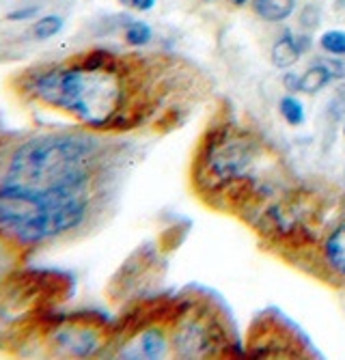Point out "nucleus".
<instances>
[{"instance_id":"f257e3e1","label":"nucleus","mask_w":345,"mask_h":360,"mask_svg":"<svg viewBox=\"0 0 345 360\" xmlns=\"http://www.w3.org/2000/svg\"><path fill=\"white\" fill-rule=\"evenodd\" d=\"M26 89L37 102L72 115L93 129L110 127L123 115V78L115 60L102 52L39 70L28 78Z\"/></svg>"},{"instance_id":"f03ea898","label":"nucleus","mask_w":345,"mask_h":360,"mask_svg":"<svg viewBox=\"0 0 345 360\" xmlns=\"http://www.w3.org/2000/svg\"><path fill=\"white\" fill-rule=\"evenodd\" d=\"M89 188L24 190L0 184V238L37 246L78 229L89 214Z\"/></svg>"},{"instance_id":"7ed1b4c3","label":"nucleus","mask_w":345,"mask_h":360,"mask_svg":"<svg viewBox=\"0 0 345 360\" xmlns=\"http://www.w3.org/2000/svg\"><path fill=\"white\" fill-rule=\"evenodd\" d=\"M93 147L80 136L48 134L20 145L7 167V186L24 190L89 188Z\"/></svg>"},{"instance_id":"20e7f679","label":"nucleus","mask_w":345,"mask_h":360,"mask_svg":"<svg viewBox=\"0 0 345 360\" xmlns=\"http://www.w3.org/2000/svg\"><path fill=\"white\" fill-rule=\"evenodd\" d=\"M50 341L58 354L76 356V358L93 356L102 347L100 330L93 328V326H89V323H78V321L60 323L58 328L50 335Z\"/></svg>"},{"instance_id":"39448f33","label":"nucleus","mask_w":345,"mask_h":360,"mask_svg":"<svg viewBox=\"0 0 345 360\" xmlns=\"http://www.w3.org/2000/svg\"><path fill=\"white\" fill-rule=\"evenodd\" d=\"M322 255H324V264H326V268H328L341 283H345V218L339 220V222L330 229V233H328L326 240H324Z\"/></svg>"},{"instance_id":"423d86ee","label":"nucleus","mask_w":345,"mask_h":360,"mask_svg":"<svg viewBox=\"0 0 345 360\" xmlns=\"http://www.w3.org/2000/svg\"><path fill=\"white\" fill-rule=\"evenodd\" d=\"M248 162L250 155L244 145H221V151L211 158L209 167L221 177H235L244 167H248Z\"/></svg>"},{"instance_id":"0eeeda50","label":"nucleus","mask_w":345,"mask_h":360,"mask_svg":"<svg viewBox=\"0 0 345 360\" xmlns=\"http://www.w3.org/2000/svg\"><path fill=\"white\" fill-rule=\"evenodd\" d=\"M175 349L181 356H199L201 352L207 349L209 345V337L205 335L203 326L199 323H185L179 328V333H175Z\"/></svg>"},{"instance_id":"6e6552de","label":"nucleus","mask_w":345,"mask_h":360,"mask_svg":"<svg viewBox=\"0 0 345 360\" xmlns=\"http://www.w3.org/2000/svg\"><path fill=\"white\" fill-rule=\"evenodd\" d=\"M250 7H253V13L259 20L268 24H280L287 22L296 13L298 0H253Z\"/></svg>"},{"instance_id":"1a4fd4ad","label":"nucleus","mask_w":345,"mask_h":360,"mask_svg":"<svg viewBox=\"0 0 345 360\" xmlns=\"http://www.w3.org/2000/svg\"><path fill=\"white\" fill-rule=\"evenodd\" d=\"M270 56H272V65L278 70H292L294 65L300 60L302 52H300V48L296 44V35L289 28L274 41Z\"/></svg>"},{"instance_id":"9d476101","label":"nucleus","mask_w":345,"mask_h":360,"mask_svg":"<svg viewBox=\"0 0 345 360\" xmlns=\"http://www.w3.org/2000/svg\"><path fill=\"white\" fill-rule=\"evenodd\" d=\"M332 74L330 70L326 68V63L320 60L315 65H311V68L300 74V93H306V95H315L320 93L322 89H326L330 82H332Z\"/></svg>"},{"instance_id":"9b49d317","label":"nucleus","mask_w":345,"mask_h":360,"mask_svg":"<svg viewBox=\"0 0 345 360\" xmlns=\"http://www.w3.org/2000/svg\"><path fill=\"white\" fill-rule=\"evenodd\" d=\"M138 347H141V356L145 358H162L169 349V341L160 328H149L141 335Z\"/></svg>"},{"instance_id":"f8f14e48","label":"nucleus","mask_w":345,"mask_h":360,"mask_svg":"<svg viewBox=\"0 0 345 360\" xmlns=\"http://www.w3.org/2000/svg\"><path fill=\"white\" fill-rule=\"evenodd\" d=\"M278 110H280V117H283L287 121V125H292V127H300L306 121L304 104L298 100L294 93L280 97V100H278Z\"/></svg>"},{"instance_id":"ddd939ff","label":"nucleus","mask_w":345,"mask_h":360,"mask_svg":"<svg viewBox=\"0 0 345 360\" xmlns=\"http://www.w3.org/2000/svg\"><path fill=\"white\" fill-rule=\"evenodd\" d=\"M63 26H65V22H63L60 15H44L33 24V35L39 41H48V39L58 35V32L63 30Z\"/></svg>"},{"instance_id":"4468645a","label":"nucleus","mask_w":345,"mask_h":360,"mask_svg":"<svg viewBox=\"0 0 345 360\" xmlns=\"http://www.w3.org/2000/svg\"><path fill=\"white\" fill-rule=\"evenodd\" d=\"M318 44L330 56H345V30H341V28L324 30Z\"/></svg>"},{"instance_id":"2eb2a0df","label":"nucleus","mask_w":345,"mask_h":360,"mask_svg":"<svg viewBox=\"0 0 345 360\" xmlns=\"http://www.w3.org/2000/svg\"><path fill=\"white\" fill-rule=\"evenodd\" d=\"M153 39V30L147 22H130L125 26V41L130 46H147Z\"/></svg>"},{"instance_id":"dca6fc26","label":"nucleus","mask_w":345,"mask_h":360,"mask_svg":"<svg viewBox=\"0 0 345 360\" xmlns=\"http://www.w3.org/2000/svg\"><path fill=\"white\" fill-rule=\"evenodd\" d=\"M298 22H300V26L306 28V30L318 28L320 22H322V11H320V7H318V5H306L304 9H300Z\"/></svg>"},{"instance_id":"f3484780","label":"nucleus","mask_w":345,"mask_h":360,"mask_svg":"<svg viewBox=\"0 0 345 360\" xmlns=\"http://www.w3.org/2000/svg\"><path fill=\"white\" fill-rule=\"evenodd\" d=\"M283 86L287 93H300V74L287 70V74L283 76Z\"/></svg>"},{"instance_id":"a211bd4d","label":"nucleus","mask_w":345,"mask_h":360,"mask_svg":"<svg viewBox=\"0 0 345 360\" xmlns=\"http://www.w3.org/2000/svg\"><path fill=\"white\" fill-rule=\"evenodd\" d=\"M125 7H132L136 11H151L158 0H121Z\"/></svg>"},{"instance_id":"6ab92c4d","label":"nucleus","mask_w":345,"mask_h":360,"mask_svg":"<svg viewBox=\"0 0 345 360\" xmlns=\"http://www.w3.org/2000/svg\"><path fill=\"white\" fill-rule=\"evenodd\" d=\"M296 44H298L300 52L304 54V52H308V50H311L313 39H311V35H306V32H298V35H296Z\"/></svg>"},{"instance_id":"aec40b11","label":"nucleus","mask_w":345,"mask_h":360,"mask_svg":"<svg viewBox=\"0 0 345 360\" xmlns=\"http://www.w3.org/2000/svg\"><path fill=\"white\" fill-rule=\"evenodd\" d=\"M37 15V7H26V11H15L9 15V20H26V18H33Z\"/></svg>"},{"instance_id":"412c9836","label":"nucleus","mask_w":345,"mask_h":360,"mask_svg":"<svg viewBox=\"0 0 345 360\" xmlns=\"http://www.w3.org/2000/svg\"><path fill=\"white\" fill-rule=\"evenodd\" d=\"M229 3H231L233 7H244V5H248V3H253V0H229Z\"/></svg>"},{"instance_id":"4be33fe9","label":"nucleus","mask_w":345,"mask_h":360,"mask_svg":"<svg viewBox=\"0 0 345 360\" xmlns=\"http://www.w3.org/2000/svg\"><path fill=\"white\" fill-rule=\"evenodd\" d=\"M343 134H345V125H343Z\"/></svg>"}]
</instances>
